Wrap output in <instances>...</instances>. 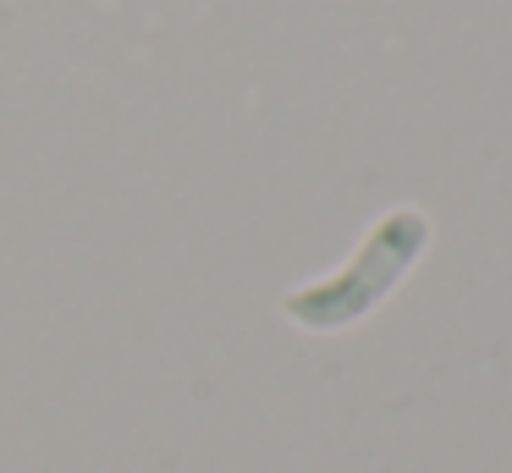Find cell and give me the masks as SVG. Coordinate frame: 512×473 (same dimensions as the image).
I'll return each mask as SVG.
<instances>
[{"mask_svg": "<svg viewBox=\"0 0 512 473\" xmlns=\"http://www.w3.org/2000/svg\"><path fill=\"white\" fill-rule=\"evenodd\" d=\"M419 248H424V215L397 209V215H386L375 231H369V242L353 253L347 270H336L331 281L303 286V292H287V297H281V308H287L298 325H309V330L353 325L358 314H369V308L397 286V275L413 264V253H419Z\"/></svg>", "mask_w": 512, "mask_h": 473, "instance_id": "6da1fadb", "label": "cell"}]
</instances>
